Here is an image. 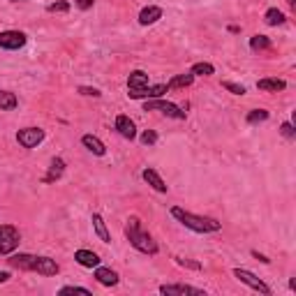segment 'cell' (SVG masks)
I'll return each instance as SVG.
<instances>
[{"label":"cell","instance_id":"6da1fadb","mask_svg":"<svg viewBox=\"0 0 296 296\" xmlns=\"http://www.w3.org/2000/svg\"><path fill=\"white\" fill-rule=\"evenodd\" d=\"M7 264L21 271H35L40 275H56L58 273V264L49 257H33V254H12Z\"/></svg>","mask_w":296,"mask_h":296},{"label":"cell","instance_id":"e575fe53","mask_svg":"<svg viewBox=\"0 0 296 296\" xmlns=\"http://www.w3.org/2000/svg\"><path fill=\"white\" fill-rule=\"evenodd\" d=\"M7 280H10V273H7V271H0V284L7 282Z\"/></svg>","mask_w":296,"mask_h":296},{"label":"cell","instance_id":"f546056e","mask_svg":"<svg viewBox=\"0 0 296 296\" xmlns=\"http://www.w3.org/2000/svg\"><path fill=\"white\" fill-rule=\"evenodd\" d=\"M176 264H178V266H187V268H194V271H199V268H201V264H197V261L181 259V257H176Z\"/></svg>","mask_w":296,"mask_h":296},{"label":"cell","instance_id":"f1b7e54d","mask_svg":"<svg viewBox=\"0 0 296 296\" xmlns=\"http://www.w3.org/2000/svg\"><path fill=\"white\" fill-rule=\"evenodd\" d=\"M157 141V134L155 132H151V130H146L144 134H141V144H146V146H153Z\"/></svg>","mask_w":296,"mask_h":296},{"label":"cell","instance_id":"44dd1931","mask_svg":"<svg viewBox=\"0 0 296 296\" xmlns=\"http://www.w3.org/2000/svg\"><path fill=\"white\" fill-rule=\"evenodd\" d=\"M194 81V74H178V77H174L167 84V88H185V86H190Z\"/></svg>","mask_w":296,"mask_h":296},{"label":"cell","instance_id":"7a4b0ae2","mask_svg":"<svg viewBox=\"0 0 296 296\" xmlns=\"http://www.w3.org/2000/svg\"><path fill=\"white\" fill-rule=\"evenodd\" d=\"M171 215L181 224H185L187 229L199 231V234H213V231L222 229V222H218L215 218H204V215H194L190 211H183L181 206H174L171 208Z\"/></svg>","mask_w":296,"mask_h":296},{"label":"cell","instance_id":"4fadbf2b","mask_svg":"<svg viewBox=\"0 0 296 296\" xmlns=\"http://www.w3.org/2000/svg\"><path fill=\"white\" fill-rule=\"evenodd\" d=\"M95 280L100 284H104V287H114V284H118V273L111 271V268H100V266H95Z\"/></svg>","mask_w":296,"mask_h":296},{"label":"cell","instance_id":"836d02e7","mask_svg":"<svg viewBox=\"0 0 296 296\" xmlns=\"http://www.w3.org/2000/svg\"><path fill=\"white\" fill-rule=\"evenodd\" d=\"M252 257H257V259H259V261H264V264H271V259H268V257H264V254H259L257 250L252 252Z\"/></svg>","mask_w":296,"mask_h":296},{"label":"cell","instance_id":"ffe728a7","mask_svg":"<svg viewBox=\"0 0 296 296\" xmlns=\"http://www.w3.org/2000/svg\"><path fill=\"white\" fill-rule=\"evenodd\" d=\"M93 227H95L97 236H100V241H102V243H111V236H109V231H107V224H104V220L100 218V215H93Z\"/></svg>","mask_w":296,"mask_h":296},{"label":"cell","instance_id":"603a6c76","mask_svg":"<svg viewBox=\"0 0 296 296\" xmlns=\"http://www.w3.org/2000/svg\"><path fill=\"white\" fill-rule=\"evenodd\" d=\"M266 24L268 26H280V24H284V14L280 12V10H275V7H271V10H268V12H266Z\"/></svg>","mask_w":296,"mask_h":296},{"label":"cell","instance_id":"d6986e66","mask_svg":"<svg viewBox=\"0 0 296 296\" xmlns=\"http://www.w3.org/2000/svg\"><path fill=\"white\" fill-rule=\"evenodd\" d=\"M17 104H19V100H17L14 93L0 91V109H3V111H12V109H17Z\"/></svg>","mask_w":296,"mask_h":296},{"label":"cell","instance_id":"4dcf8cb0","mask_svg":"<svg viewBox=\"0 0 296 296\" xmlns=\"http://www.w3.org/2000/svg\"><path fill=\"white\" fill-rule=\"evenodd\" d=\"M79 93H81V95H91V97H100V95H102V93L97 91V88H88V86H81V88H79Z\"/></svg>","mask_w":296,"mask_h":296},{"label":"cell","instance_id":"7c38bea8","mask_svg":"<svg viewBox=\"0 0 296 296\" xmlns=\"http://www.w3.org/2000/svg\"><path fill=\"white\" fill-rule=\"evenodd\" d=\"M157 19H162V7H157V5H148L139 12V24L141 26H151V24H155Z\"/></svg>","mask_w":296,"mask_h":296},{"label":"cell","instance_id":"9a60e30c","mask_svg":"<svg viewBox=\"0 0 296 296\" xmlns=\"http://www.w3.org/2000/svg\"><path fill=\"white\" fill-rule=\"evenodd\" d=\"M148 86V74L144 70H134L127 79V91H139V88H146Z\"/></svg>","mask_w":296,"mask_h":296},{"label":"cell","instance_id":"52a82bcc","mask_svg":"<svg viewBox=\"0 0 296 296\" xmlns=\"http://www.w3.org/2000/svg\"><path fill=\"white\" fill-rule=\"evenodd\" d=\"M42 139H44V130H40V127H24V130L17 132V141L24 148H35Z\"/></svg>","mask_w":296,"mask_h":296},{"label":"cell","instance_id":"7402d4cb","mask_svg":"<svg viewBox=\"0 0 296 296\" xmlns=\"http://www.w3.org/2000/svg\"><path fill=\"white\" fill-rule=\"evenodd\" d=\"M215 72V67L211 65V63H194L192 65V70H190V74H199V77H211V74Z\"/></svg>","mask_w":296,"mask_h":296},{"label":"cell","instance_id":"1f68e13d","mask_svg":"<svg viewBox=\"0 0 296 296\" xmlns=\"http://www.w3.org/2000/svg\"><path fill=\"white\" fill-rule=\"evenodd\" d=\"M280 130H282V134H284V137H289V139L296 134V130H294V125H291V123H282V127H280Z\"/></svg>","mask_w":296,"mask_h":296},{"label":"cell","instance_id":"2e32d148","mask_svg":"<svg viewBox=\"0 0 296 296\" xmlns=\"http://www.w3.org/2000/svg\"><path fill=\"white\" fill-rule=\"evenodd\" d=\"M81 144L91 153H95V155H104V153H107V146L97 139V137H93V134H84V137H81Z\"/></svg>","mask_w":296,"mask_h":296},{"label":"cell","instance_id":"d590c367","mask_svg":"<svg viewBox=\"0 0 296 296\" xmlns=\"http://www.w3.org/2000/svg\"><path fill=\"white\" fill-rule=\"evenodd\" d=\"M10 3H19V0H10Z\"/></svg>","mask_w":296,"mask_h":296},{"label":"cell","instance_id":"8fae6325","mask_svg":"<svg viewBox=\"0 0 296 296\" xmlns=\"http://www.w3.org/2000/svg\"><path fill=\"white\" fill-rule=\"evenodd\" d=\"M74 261L81 264L84 268H95V266H100V257H97L95 252H91V250H77V252H74Z\"/></svg>","mask_w":296,"mask_h":296},{"label":"cell","instance_id":"4316f807","mask_svg":"<svg viewBox=\"0 0 296 296\" xmlns=\"http://www.w3.org/2000/svg\"><path fill=\"white\" fill-rule=\"evenodd\" d=\"M58 294H61V296H65V294H86V296H88L91 291L86 289V287H63Z\"/></svg>","mask_w":296,"mask_h":296},{"label":"cell","instance_id":"3957f363","mask_svg":"<svg viewBox=\"0 0 296 296\" xmlns=\"http://www.w3.org/2000/svg\"><path fill=\"white\" fill-rule=\"evenodd\" d=\"M125 236L134 250H139V252H144V254H157V243L153 241L151 234H146V231L141 229L139 218H130L125 222Z\"/></svg>","mask_w":296,"mask_h":296},{"label":"cell","instance_id":"ba28073f","mask_svg":"<svg viewBox=\"0 0 296 296\" xmlns=\"http://www.w3.org/2000/svg\"><path fill=\"white\" fill-rule=\"evenodd\" d=\"M26 44V35L21 31H3L0 33V47L3 49H21Z\"/></svg>","mask_w":296,"mask_h":296},{"label":"cell","instance_id":"9c48e42d","mask_svg":"<svg viewBox=\"0 0 296 296\" xmlns=\"http://www.w3.org/2000/svg\"><path fill=\"white\" fill-rule=\"evenodd\" d=\"M160 294L164 296H183V294H204L199 287H190V284H162Z\"/></svg>","mask_w":296,"mask_h":296},{"label":"cell","instance_id":"d4e9b609","mask_svg":"<svg viewBox=\"0 0 296 296\" xmlns=\"http://www.w3.org/2000/svg\"><path fill=\"white\" fill-rule=\"evenodd\" d=\"M266 118H268V111H266V109H254V111H250V114H248V123H250V125L261 123V121H266Z\"/></svg>","mask_w":296,"mask_h":296},{"label":"cell","instance_id":"277c9868","mask_svg":"<svg viewBox=\"0 0 296 296\" xmlns=\"http://www.w3.org/2000/svg\"><path fill=\"white\" fill-rule=\"evenodd\" d=\"M144 111H162L164 116L176 118V121H183V118H185V111H181L174 102H167V100H160V97L146 100V102H144Z\"/></svg>","mask_w":296,"mask_h":296},{"label":"cell","instance_id":"83f0119b","mask_svg":"<svg viewBox=\"0 0 296 296\" xmlns=\"http://www.w3.org/2000/svg\"><path fill=\"white\" fill-rule=\"evenodd\" d=\"M224 88H227V91L229 93H234V95H245V88H243V86H238V84H231V81H224Z\"/></svg>","mask_w":296,"mask_h":296},{"label":"cell","instance_id":"5bb4252c","mask_svg":"<svg viewBox=\"0 0 296 296\" xmlns=\"http://www.w3.org/2000/svg\"><path fill=\"white\" fill-rule=\"evenodd\" d=\"M144 181L148 183L153 190H157V192H167V183H164L162 176L157 174L155 169H151V167H148V169H144Z\"/></svg>","mask_w":296,"mask_h":296},{"label":"cell","instance_id":"484cf974","mask_svg":"<svg viewBox=\"0 0 296 296\" xmlns=\"http://www.w3.org/2000/svg\"><path fill=\"white\" fill-rule=\"evenodd\" d=\"M70 10V3L67 0H56V3H51V5L47 7V12L56 14V12H67Z\"/></svg>","mask_w":296,"mask_h":296},{"label":"cell","instance_id":"30bf717a","mask_svg":"<svg viewBox=\"0 0 296 296\" xmlns=\"http://www.w3.org/2000/svg\"><path fill=\"white\" fill-rule=\"evenodd\" d=\"M116 130H118L121 137H125V139H130V141L137 137V127H134V123L130 121L127 116H118V118H116Z\"/></svg>","mask_w":296,"mask_h":296},{"label":"cell","instance_id":"8992f818","mask_svg":"<svg viewBox=\"0 0 296 296\" xmlns=\"http://www.w3.org/2000/svg\"><path fill=\"white\" fill-rule=\"evenodd\" d=\"M234 275L238 280H241L243 284H248L250 289H254V291H261V294H266V296H271V287L268 284H264L261 282L254 273H250L248 268H234Z\"/></svg>","mask_w":296,"mask_h":296},{"label":"cell","instance_id":"5b68a950","mask_svg":"<svg viewBox=\"0 0 296 296\" xmlns=\"http://www.w3.org/2000/svg\"><path fill=\"white\" fill-rule=\"evenodd\" d=\"M19 231L10 224H0V257L5 254H12L19 248Z\"/></svg>","mask_w":296,"mask_h":296},{"label":"cell","instance_id":"d6a6232c","mask_svg":"<svg viewBox=\"0 0 296 296\" xmlns=\"http://www.w3.org/2000/svg\"><path fill=\"white\" fill-rule=\"evenodd\" d=\"M93 3L95 0H77V7L79 10H88V7H93Z\"/></svg>","mask_w":296,"mask_h":296},{"label":"cell","instance_id":"e0dca14e","mask_svg":"<svg viewBox=\"0 0 296 296\" xmlns=\"http://www.w3.org/2000/svg\"><path fill=\"white\" fill-rule=\"evenodd\" d=\"M257 88H259V91L278 93V91H284V88H287V81H282V79H259V81H257Z\"/></svg>","mask_w":296,"mask_h":296},{"label":"cell","instance_id":"ac0fdd59","mask_svg":"<svg viewBox=\"0 0 296 296\" xmlns=\"http://www.w3.org/2000/svg\"><path fill=\"white\" fill-rule=\"evenodd\" d=\"M63 171H65V162H63L61 157H54V160H51V169H49V174L44 176V183L58 181V178L63 176Z\"/></svg>","mask_w":296,"mask_h":296},{"label":"cell","instance_id":"cb8c5ba5","mask_svg":"<svg viewBox=\"0 0 296 296\" xmlns=\"http://www.w3.org/2000/svg\"><path fill=\"white\" fill-rule=\"evenodd\" d=\"M250 47L254 49V51H259V49H268L271 47V40L266 35H254L252 40H250Z\"/></svg>","mask_w":296,"mask_h":296}]
</instances>
